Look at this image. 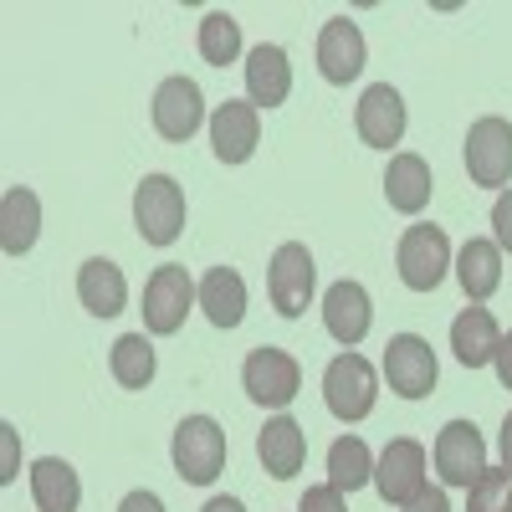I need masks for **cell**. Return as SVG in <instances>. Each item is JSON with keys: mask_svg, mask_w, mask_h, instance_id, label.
Returning a JSON list of instances; mask_svg holds the SVG:
<instances>
[{"mask_svg": "<svg viewBox=\"0 0 512 512\" xmlns=\"http://www.w3.org/2000/svg\"><path fill=\"white\" fill-rule=\"evenodd\" d=\"M436 472L446 487H472L487 472V441L472 420H451L436 436Z\"/></svg>", "mask_w": 512, "mask_h": 512, "instance_id": "11", "label": "cell"}, {"mask_svg": "<svg viewBox=\"0 0 512 512\" xmlns=\"http://www.w3.org/2000/svg\"><path fill=\"white\" fill-rule=\"evenodd\" d=\"M364 482H374V456L359 436H338L328 446V487L338 492H359Z\"/></svg>", "mask_w": 512, "mask_h": 512, "instance_id": "26", "label": "cell"}, {"mask_svg": "<svg viewBox=\"0 0 512 512\" xmlns=\"http://www.w3.org/2000/svg\"><path fill=\"white\" fill-rule=\"evenodd\" d=\"M210 144H216L221 164H246L262 144V118H256V103H236L226 98L216 113H210Z\"/></svg>", "mask_w": 512, "mask_h": 512, "instance_id": "14", "label": "cell"}, {"mask_svg": "<svg viewBox=\"0 0 512 512\" xmlns=\"http://www.w3.org/2000/svg\"><path fill=\"white\" fill-rule=\"evenodd\" d=\"M456 277H461V292L472 297V303H487V297L502 287V251H497V241H482V236L466 241L461 256H456Z\"/></svg>", "mask_w": 512, "mask_h": 512, "instance_id": "24", "label": "cell"}, {"mask_svg": "<svg viewBox=\"0 0 512 512\" xmlns=\"http://www.w3.org/2000/svg\"><path fill=\"white\" fill-rule=\"evenodd\" d=\"M118 512H164V502H159L154 492H128V497L118 502Z\"/></svg>", "mask_w": 512, "mask_h": 512, "instance_id": "34", "label": "cell"}, {"mask_svg": "<svg viewBox=\"0 0 512 512\" xmlns=\"http://www.w3.org/2000/svg\"><path fill=\"white\" fill-rule=\"evenodd\" d=\"M77 297L93 318H118L128 308V282L108 256H93V262H82V272H77Z\"/></svg>", "mask_w": 512, "mask_h": 512, "instance_id": "20", "label": "cell"}, {"mask_svg": "<svg viewBox=\"0 0 512 512\" xmlns=\"http://www.w3.org/2000/svg\"><path fill=\"white\" fill-rule=\"evenodd\" d=\"M323 400H328V410L344 420V425L364 420V415L374 410V400H379V384H374L369 359H359V354H338V359L323 369Z\"/></svg>", "mask_w": 512, "mask_h": 512, "instance_id": "6", "label": "cell"}, {"mask_svg": "<svg viewBox=\"0 0 512 512\" xmlns=\"http://www.w3.org/2000/svg\"><path fill=\"white\" fill-rule=\"evenodd\" d=\"M323 328L338 338L344 349H354V344H364V333L374 328V303H369V292L359 287V282H333L328 292H323Z\"/></svg>", "mask_w": 512, "mask_h": 512, "instance_id": "16", "label": "cell"}, {"mask_svg": "<svg viewBox=\"0 0 512 512\" xmlns=\"http://www.w3.org/2000/svg\"><path fill=\"white\" fill-rule=\"evenodd\" d=\"M200 512H246V507H241L236 497H210V502H205Z\"/></svg>", "mask_w": 512, "mask_h": 512, "instance_id": "36", "label": "cell"}, {"mask_svg": "<svg viewBox=\"0 0 512 512\" xmlns=\"http://www.w3.org/2000/svg\"><path fill=\"white\" fill-rule=\"evenodd\" d=\"M297 512H349V507H344V492L338 487H308L303 502H297Z\"/></svg>", "mask_w": 512, "mask_h": 512, "instance_id": "30", "label": "cell"}, {"mask_svg": "<svg viewBox=\"0 0 512 512\" xmlns=\"http://www.w3.org/2000/svg\"><path fill=\"white\" fill-rule=\"evenodd\" d=\"M318 72L333 82V88H349V82L364 72V31L349 16H333L318 31Z\"/></svg>", "mask_w": 512, "mask_h": 512, "instance_id": "13", "label": "cell"}, {"mask_svg": "<svg viewBox=\"0 0 512 512\" xmlns=\"http://www.w3.org/2000/svg\"><path fill=\"white\" fill-rule=\"evenodd\" d=\"M200 57L210 67H231L241 57V21L231 11H210L200 21Z\"/></svg>", "mask_w": 512, "mask_h": 512, "instance_id": "28", "label": "cell"}, {"mask_svg": "<svg viewBox=\"0 0 512 512\" xmlns=\"http://www.w3.org/2000/svg\"><path fill=\"white\" fill-rule=\"evenodd\" d=\"M497 379H502V390H512V333H502V344H497Z\"/></svg>", "mask_w": 512, "mask_h": 512, "instance_id": "33", "label": "cell"}, {"mask_svg": "<svg viewBox=\"0 0 512 512\" xmlns=\"http://www.w3.org/2000/svg\"><path fill=\"white\" fill-rule=\"evenodd\" d=\"M205 123V98L190 77H164L154 93V128L169 144H185L195 128Z\"/></svg>", "mask_w": 512, "mask_h": 512, "instance_id": "12", "label": "cell"}, {"mask_svg": "<svg viewBox=\"0 0 512 512\" xmlns=\"http://www.w3.org/2000/svg\"><path fill=\"white\" fill-rule=\"evenodd\" d=\"M241 384H246V395L256 405H267V410H287L297 400V390H303V369H297V359L287 349H251L246 364H241Z\"/></svg>", "mask_w": 512, "mask_h": 512, "instance_id": "5", "label": "cell"}, {"mask_svg": "<svg viewBox=\"0 0 512 512\" xmlns=\"http://www.w3.org/2000/svg\"><path fill=\"white\" fill-rule=\"evenodd\" d=\"M466 175L472 185L502 190L512 180V123L507 118H477L466 134Z\"/></svg>", "mask_w": 512, "mask_h": 512, "instance_id": "8", "label": "cell"}, {"mask_svg": "<svg viewBox=\"0 0 512 512\" xmlns=\"http://www.w3.org/2000/svg\"><path fill=\"white\" fill-rule=\"evenodd\" d=\"M108 364H113V379L123 390H149L154 384V344L144 333H123L108 354Z\"/></svg>", "mask_w": 512, "mask_h": 512, "instance_id": "27", "label": "cell"}, {"mask_svg": "<svg viewBox=\"0 0 512 512\" xmlns=\"http://www.w3.org/2000/svg\"><path fill=\"white\" fill-rule=\"evenodd\" d=\"M497 344H502V328H497V318L487 313V308H466V313H456V323H451V349H456V359L466 364V369H482V364H492L497 359Z\"/></svg>", "mask_w": 512, "mask_h": 512, "instance_id": "21", "label": "cell"}, {"mask_svg": "<svg viewBox=\"0 0 512 512\" xmlns=\"http://www.w3.org/2000/svg\"><path fill=\"white\" fill-rule=\"evenodd\" d=\"M200 308H205V318L216 328H236L246 318V282H241V272L210 267L200 277Z\"/></svg>", "mask_w": 512, "mask_h": 512, "instance_id": "25", "label": "cell"}, {"mask_svg": "<svg viewBox=\"0 0 512 512\" xmlns=\"http://www.w3.org/2000/svg\"><path fill=\"white\" fill-rule=\"evenodd\" d=\"M384 379L400 400H425L436 390V354L420 333H395L384 344Z\"/></svg>", "mask_w": 512, "mask_h": 512, "instance_id": "9", "label": "cell"}, {"mask_svg": "<svg viewBox=\"0 0 512 512\" xmlns=\"http://www.w3.org/2000/svg\"><path fill=\"white\" fill-rule=\"evenodd\" d=\"M354 128H359V139L369 149H395L405 139V98L390 88V82H374L354 108Z\"/></svg>", "mask_w": 512, "mask_h": 512, "instance_id": "15", "label": "cell"}, {"mask_svg": "<svg viewBox=\"0 0 512 512\" xmlns=\"http://www.w3.org/2000/svg\"><path fill=\"white\" fill-rule=\"evenodd\" d=\"M246 93H251L256 108L287 103V93H292V62H287L282 47H272V41L251 47V57H246Z\"/></svg>", "mask_w": 512, "mask_h": 512, "instance_id": "19", "label": "cell"}, {"mask_svg": "<svg viewBox=\"0 0 512 512\" xmlns=\"http://www.w3.org/2000/svg\"><path fill=\"white\" fill-rule=\"evenodd\" d=\"M492 231H497V251H512V190H502L492 205Z\"/></svg>", "mask_w": 512, "mask_h": 512, "instance_id": "31", "label": "cell"}, {"mask_svg": "<svg viewBox=\"0 0 512 512\" xmlns=\"http://www.w3.org/2000/svg\"><path fill=\"white\" fill-rule=\"evenodd\" d=\"M466 512H512V472L487 466V472L466 487Z\"/></svg>", "mask_w": 512, "mask_h": 512, "instance_id": "29", "label": "cell"}, {"mask_svg": "<svg viewBox=\"0 0 512 512\" xmlns=\"http://www.w3.org/2000/svg\"><path fill=\"white\" fill-rule=\"evenodd\" d=\"M497 446H502V466L512 472V415L502 420V436H497Z\"/></svg>", "mask_w": 512, "mask_h": 512, "instance_id": "35", "label": "cell"}, {"mask_svg": "<svg viewBox=\"0 0 512 512\" xmlns=\"http://www.w3.org/2000/svg\"><path fill=\"white\" fill-rule=\"evenodd\" d=\"M31 497H36V512H77L82 482L62 456H41L31 466Z\"/></svg>", "mask_w": 512, "mask_h": 512, "instance_id": "23", "label": "cell"}, {"mask_svg": "<svg viewBox=\"0 0 512 512\" xmlns=\"http://www.w3.org/2000/svg\"><path fill=\"white\" fill-rule=\"evenodd\" d=\"M169 456H175L180 482L210 487L221 477V466H226V431L210 415H185L175 425V446H169Z\"/></svg>", "mask_w": 512, "mask_h": 512, "instance_id": "1", "label": "cell"}, {"mask_svg": "<svg viewBox=\"0 0 512 512\" xmlns=\"http://www.w3.org/2000/svg\"><path fill=\"white\" fill-rule=\"evenodd\" d=\"M36 231H41V200L26 185H11L0 195V246H6V256H26L36 246Z\"/></svg>", "mask_w": 512, "mask_h": 512, "instance_id": "22", "label": "cell"}, {"mask_svg": "<svg viewBox=\"0 0 512 512\" xmlns=\"http://www.w3.org/2000/svg\"><path fill=\"white\" fill-rule=\"evenodd\" d=\"M256 456H262L267 466V477L287 482L303 472V461H308V436H303V425H297L292 415H277L262 425V436H256Z\"/></svg>", "mask_w": 512, "mask_h": 512, "instance_id": "17", "label": "cell"}, {"mask_svg": "<svg viewBox=\"0 0 512 512\" xmlns=\"http://www.w3.org/2000/svg\"><path fill=\"white\" fill-rule=\"evenodd\" d=\"M313 282H318V267H313V251L303 241H282L272 251V267H267V292H272V308L282 318H303L308 303H313Z\"/></svg>", "mask_w": 512, "mask_h": 512, "instance_id": "4", "label": "cell"}, {"mask_svg": "<svg viewBox=\"0 0 512 512\" xmlns=\"http://www.w3.org/2000/svg\"><path fill=\"white\" fill-rule=\"evenodd\" d=\"M395 262H400V282L410 292H436L446 267H451V241H446L441 226H410L400 236Z\"/></svg>", "mask_w": 512, "mask_h": 512, "instance_id": "7", "label": "cell"}, {"mask_svg": "<svg viewBox=\"0 0 512 512\" xmlns=\"http://www.w3.org/2000/svg\"><path fill=\"white\" fill-rule=\"evenodd\" d=\"M200 303V287L190 282L185 267L175 262H164L154 267V277L144 282V328L154 338H169V333H180L185 328V313Z\"/></svg>", "mask_w": 512, "mask_h": 512, "instance_id": "2", "label": "cell"}, {"mask_svg": "<svg viewBox=\"0 0 512 512\" xmlns=\"http://www.w3.org/2000/svg\"><path fill=\"white\" fill-rule=\"evenodd\" d=\"M134 226L149 246H169L185 231V190L169 175H144V185L134 190Z\"/></svg>", "mask_w": 512, "mask_h": 512, "instance_id": "3", "label": "cell"}, {"mask_svg": "<svg viewBox=\"0 0 512 512\" xmlns=\"http://www.w3.org/2000/svg\"><path fill=\"white\" fill-rule=\"evenodd\" d=\"M374 487H379V497L390 507H405L410 497H420L425 487H431L425 482V446L410 441V436L390 441L379 451V461H374Z\"/></svg>", "mask_w": 512, "mask_h": 512, "instance_id": "10", "label": "cell"}, {"mask_svg": "<svg viewBox=\"0 0 512 512\" xmlns=\"http://www.w3.org/2000/svg\"><path fill=\"white\" fill-rule=\"evenodd\" d=\"M431 190H436V180H431V164L420 154H395L390 169H384V200L400 216H420L431 205Z\"/></svg>", "mask_w": 512, "mask_h": 512, "instance_id": "18", "label": "cell"}, {"mask_svg": "<svg viewBox=\"0 0 512 512\" xmlns=\"http://www.w3.org/2000/svg\"><path fill=\"white\" fill-rule=\"evenodd\" d=\"M400 512H451V502H446V492L441 487H425L420 497H410Z\"/></svg>", "mask_w": 512, "mask_h": 512, "instance_id": "32", "label": "cell"}]
</instances>
